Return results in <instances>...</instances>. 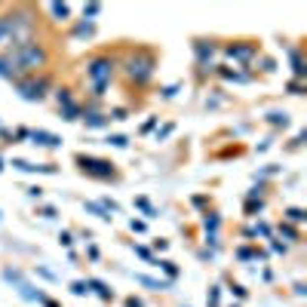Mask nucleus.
I'll use <instances>...</instances> for the list:
<instances>
[{"label": "nucleus", "mask_w": 307, "mask_h": 307, "mask_svg": "<svg viewBox=\"0 0 307 307\" xmlns=\"http://www.w3.org/2000/svg\"><path fill=\"white\" fill-rule=\"evenodd\" d=\"M6 59L12 62V68H16L19 74H28V71H34V68H43L46 65V49L34 43V40H28V43H19V46H12L6 52Z\"/></svg>", "instance_id": "1"}, {"label": "nucleus", "mask_w": 307, "mask_h": 307, "mask_svg": "<svg viewBox=\"0 0 307 307\" xmlns=\"http://www.w3.org/2000/svg\"><path fill=\"white\" fill-rule=\"evenodd\" d=\"M31 37V19L25 12H9L0 16V43H28Z\"/></svg>", "instance_id": "2"}, {"label": "nucleus", "mask_w": 307, "mask_h": 307, "mask_svg": "<svg viewBox=\"0 0 307 307\" xmlns=\"http://www.w3.org/2000/svg\"><path fill=\"white\" fill-rule=\"evenodd\" d=\"M111 74H114V62L108 59V55H99V59H92L86 65V77H89V86L95 95H105L108 83H111Z\"/></svg>", "instance_id": "3"}, {"label": "nucleus", "mask_w": 307, "mask_h": 307, "mask_svg": "<svg viewBox=\"0 0 307 307\" xmlns=\"http://www.w3.org/2000/svg\"><path fill=\"white\" fill-rule=\"evenodd\" d=\"M126 74H129V80H135V83H148L151 74H154V55H151V52H135V55H129Z\"/></svg>", "instance_id": "4"}, {"label": "nucleus", "mask_w": 307, "mask_h": 307, "mask_svg": "<svg viewBox=\"0 0 307 307\" xmlns=\"http://www.w3.org/2000/svg\"><path fill=\"white\" fill-rule=\"evenodd\" d=\"M3 276H6V280H9L12 286H16V292H19V295H22L25 301H43V298H46L43 292H34V286L28 283L19 270H3Z\"/></svg>", "instance_id": "5"}, {"label": "nucleus", "mask_w": 307, "mask_h": 307, "mask_svg": "<svg viewBox=\"0 0 307 307\" xmlns=\"http://www.w3.org/2000/svg\"><path fill=\"white\" fill-rule=\"evenodd\" d=\"M77 163H80V169L86 172V175H92V178H111V175H114V166H111L108 160H99V157H77Z\"/></svg>", "instance_id": "6"}, {"label": "nucleus", "mask_w": 307, "mask_h": 307, "mask_svg": "<svg viewBox=\"0 0 307 307\" xmlns=\"http://www.w3.org/2000/svg\"><path fill=\"white\" fill-rule=\"evenodd\" d=\"M43 89H46V80H22L19 83V95L28 102H40L43 99Z\"/></svg>", "instance_id": "7"}, {"label": "nucleus", "mask_w": 307, "mask_h": 307, "mask_svg": "<svg viewBox=\"0 0 307 307\" xmlns=\"http://www.w3.org/2000/svg\"><path fill=\"white\" fill-rule=\"evenodd\" d=\"M31 142L40 145V148H59V145H62V138H59V135H52V132H43V129H34V132H31Z\"/></svg>", "instance_id": "8"}, {"label": "nucleus", "mask_w": 307, "mask_h": 307, "mask_svg": "<svg viewBox=\"0 0 307 307\" xmlns=\"http://www.w3.org/2000/svg\"><path fill=\"white\" fill-rule=\"evenodd\" d=\"M228 55H230V59H240V62H249L255 55V46H230Z\"/></svg>", "instance_id": "9"}, {"label": "nucleus", "mask_w": 307, "mask_h": 307, "mask_svg": "<svg viewBox=\"0 0 307 307\" xmlns=\"http://www.w3.org/2000/svg\"><path fill=\"white\" fill-rule=\"evenodd\" d=\"M12 166L22 172H55L52 166H34V163H28V160H12Z\"/></svg>", "instance_id": "10"}, {"label": "nucleus", "mask_w": 307, "mask_h": 307, "mask_svg": "<svg viewBox=\"0 0 307 307\" xmlns=\"http://www.w3.org/2000/svg\"><path fill=\"white\" fill-rule=\"evenodd\" d=\"M135 280L142 283V286H148V289H154V292H160V289H169V283H160V280H154V276H145V273H135Z\"/></svg>", "instance_id": "11"}, {"label": "nucleus", "mask_w": 307, "mask_h": 307, "mask_svg": "<svg viewBox=\"0 0 307 307\" xmlns=\"http://www.w3.org/2000/svg\"><path fill=\"white\" fill-rule=\"evenodd\" d=\"M0 77H6V80L19 77V71H16V68H12V62L6 59V55H0Z\"/></svg>", "instance_id": "12"}, {"label": "nucleus", "mask_w": 307, "mask_h": 307, "mask_svg": "<svg viewBox=\"0 0 307 307\" xmlns=\"http://www.w3.org/2000/svg\"><path fill=\"white\" fill-rule=\"evenodd\" d=\"M49 12H52L59 22H65L68 16H71V6H68V3H49Z\"/></svg>", "instance_id": "13"}, {"label": "nucleus", "mask_w": 307, "mask_h": 307, "mask_svg": "<svg viewBox=\"0 0 307 307\" xmlns=\"http://www.w3.org/2000/svg\"><path fill=\"white\" fill-rule=\"evenodd\" d=\"M86 289H92L95 295H102V298H111V289H108L102 280H89V283H86Z\"/></svg>", "instance_id": "14"}, {"label": "nucleus", "mask_w": 307, "mask_h": 307, "mask_svg": "<svg viewBox=\"0 0 307 307\" xmlns=\"http://www.w3.org/2000/svg\"><path fill=\"white\" fill-rule=\"evenodd\" d=\"M83 120H86V126H92V129H99V126H108V117H105V114H86Z\"/></svg>", "instance_id": "15"}, {"label": "nucleus", "mask_w": 307, "mask_h": 307, "mask_svg": "<svg viewBox=\"0 0 307 307\" xmlns=\"http://www.w3.org/2000/svg\"><path fill=\"white\" fill-rule=\"evenodd\" d=\"M289 59H292V68H295V77H304V65H301L298 49H289Z\"/></svg>", "instance_id": "16"}, {"label": "nucleus", "mask_w": 307, "mask_h": 307, "mask_svg": "<svg viewBox=\"0 0 307 307\" xmlns=\"http://www.w3.org/2000/svg\"><path fill=\"white\" fill-rule=\"evenodd\" d=\"M135 206L142 209V212H145L148 218H157V209H154V206H151V203H148L145 197H135Z\"/></svg>", "instance_id": "17"}, {"label": "nucleus", "mask_w": 307, "mask_h": 307, "mask_svg": "<svg viewBox=\"0 0 307 307\" xmlns=\"http://www.w3.org/2000/svg\"><path fill=\"white\" fill-rule=\"evenodd\" d=\"M86 209H89V212H95L102 221H111V212H108V209H105L102 203H86Z\"/></svg>", "instance_id": "18"}, {"label": "nucleus", "mask_w": 307, "mask_h": 307, "mask_svg": "<svg viewBox=\"0 0 307 307\" xmlns=\"http://www.w3.org/2000/svg\"><path fill=\"white\" fill-rule=\"evenodd\" d=\"M62 117H65V120H77V117H80V108H77L74 102H71V105H65V111H62Z\"/></svg>", "instance_id": "19"}, {"label": "nucleus", "mask_w": 307, "mask_h": 307, "mask_svg": "<svg viewBox=\"0 0 307 307\" xmlns=\"http://www.w3.org/2000/svg\"><path fill=\"white\" fill-rule=\"evenodd\" d=\"M108 145H114V148H126V145H129V138H126V135H108Z\"/></svg>", "instance_id": "20"}, {"label": "nucleus", "mask_w": 307, "mask_h": 307, "mask_svg": "<svg viewBox=\"0 0 307 307\" xmlns=\"http://www.w3.org/2000/svg\"><path fill=\"white\" fill-rule=\"evenodd\" d=\"M268 120L273 123V126H289V117H286V114H270Z\"/></svg>", "instance_id": "21"}, {"label": "nucleus", "mask_w": 307, "mask_h": 307, "mask_svg": "<svg viewBox=\"0 0 307 307\" xmlns=\"http://www.w3.org/2000/svg\"><path fill=\"white\" fill-rule=\"evenodd\" d=\"M157 268H163V270H166V273H169V276H178V268H175V264H172V261H160V264H157Z\"/></svg>", "instance_id": "22"}, {"label": "nucleus", "mask_w": 307, "mask_h": 307, "mask_svg": "<svg viewBox=\"0 0 307 307\" xmlns=\"http://www.w3.org/2000/svg\"><path fill=\"white\" fill-rule=\"evenodd\" d=\"M99 12H102L99 3H89V6H83V19H86V16H99Z\"/></svg>", "instance_id": "23"}, {"label": "nucleus", "mask_w": 307, "mask_h": 307, "mask_svg": "<svg viewBox=\"0 0 307 307\" xmlns=\"http://www.w3.org/2000/svg\"><path fill=\"white\" fill-rule=\"evenodd\" d=\"M286 218H289V221H304V212H301V209H289Z\"/></svg>", "instance_id": "24"}, {"label": "nucleus", "mask_w": 307, "mask_h": 307, "mask_svg": "<svg viewBox=\"0 0 307 307\" xmlns=\"http://www.w3.org/2000/svg\"><path fill=\"white\" fill-rule=\"evenodd\" d=\"M71 292H74V295H86L89 289H86V283H83V280H77V283L71 286Z\"/></svg>", "instance_id": "25"}, {"label": "nucleus", "mask_w": 307, "mask_h": 307, "mask_svg": "<svg viewBox=\"0 0 307 307\" xmlns=\"http://www.w3.org/2000/svg\"><path fill=\"white\" fill-rule=\"evenodd\" d=\"M55 99H59V105H71V95H68V89H59V92H55Z\"/></svg>", "instance_id": "26"}, {"label": "nucleus", "mask_w": 307, "mask_h": 307, "mask_svg": "<svg viewBox=\"0 0 307 307\" xmlns=\"http://www.w3.org/2000/svg\"><path fill=\"white\" fill-rule=\"evenodd\" d=\"M86 34H92V22L86 25V22H83L80 28H77V37H86Z\"/></svg>", "instance_id": "27"}, {"label": "nucleus", "mask_w": 307, "mask_h": 307, "mask_svg": "<svg viewBox=\"0 0 307 307\" xmlns=\"http://www.w3.org/2000/svg\"><path fill=\"white\" fill-rule=\"evenodd\" d=\"M218 228V215H206V230H215Z\"/></svg>", "instance_id": "28"}, {"label": "nucleus", "mask_w": 307, "mask_h": 307, "mask_svg": "<svg viewBox=\"0 0 307 307\" xmlns=\"http://www.w3.org/2000/svg\"><path fill=\"white\" fill-rule=\"evenodd\" d=\"M175 92H178V83H172V86H166V89H163V99H172Z\"/></svg>", "instance_id": "29"}, {"label": "nucleus", "mask_w": 307, "mask_h": 307, "mask_svg": "<svg viewBox=\"0 0 307 307\" xmlns=\"http://www.w3.org/2000/svg\"><path fill=\"white\" fill-rule=\"evenodd\" d=\"M40 215H43V218H55V209L52 206H43V209H40Z\"/></svg>", "instance_id": "30"}, {"label": "nucleus", "mask_w": 307, "mask_h": 307, "mask_svg": "<svg viewBox=\"0 0 307 307\" xmlns=\"http://www.w3.org/2000/svg\"><path fill=\"white\" fill-rule=\"evenodd\" d=\"M28 197H34V200H40V197H43V191H40V188H28Z\"/></svg>", "instance_id": "31"}, {"label": "nucleus", "mask_w": 307, "mask_h": 307, "mask_svg": "<svg viewBox=\"0 0 307 307\" xmlns=\"http://www.w3.org/2000/svg\"><path fill=\"white\" fill-rule=\"evenodd\" d=\"M135 252H138V255H142L145 261H151V252H148V249H145V246H135Z\"/></svg>", "instance_id": "32"}, {"label": "nucleus", "mask_w": 307, "mask_h": 307, "mask_svg": "<svg viewBox=\"0 0 307 307\" xmlns=\"http://www.w3.org/2000/svg\"><path fill=\"white\" fill-rule=\"evenodd\" d=\"M132 230H135V233H142V230H145V221H135V218H132Z\"/></svg>", "instance_id": "33"}, {"label": "nucleus", "mask_w": 307, "mask_h": 307, "mask_svg": "<svg viewBox=\"0 0 307 307\" xmlns=\"http://www.w3.org/2000/svg\"><path fill=\"white\" fill-rule=\"evenodd\" d=\"M169 132H172V126H163V129L157 132V142H160V138H166V135H169Z\"/></svg>", "instance_id": "34"}, {"label": "nucleus", "mask_w": 307, "mask_h": 307, "mask_svg": "<svg viewBox=\"0 0 307 307\" xmlns=\"http://www.w3.org/2000/svg\"><path fill=\"white\" fill-rule=\"evenodd\" d=\"M126 307H142V301H135V298H129V301H126Z\"/></svg>", "instance_id": "35"}, {"label": "nucleus", "mask_w": 307, "mask_h": 307, "mask_svg": "<svg viewBox=\"0 0 307 307\" xmlns=\"http://www.w3.org/2000/svg\"><path fill=\"white\" fill-rule=\"evenodd\" d=\"M40 304H43V307H59V304H55V301H49V298H43Z\"/></svg>", "instance_id": "36"}, {"label": "nucleus", "mask_w": 307, "mask_h": 307, "mask_svg": "<svg viewBox=\"0 0 307 307\" xmlns=\"http://www.w3.org/2000/svg\"><path fill=\"white\" fill-rule=\"evenodd\" d=\"M0 172H3V160H0Z\"/></svg>", "instance_id": "37"}]
</instances>
